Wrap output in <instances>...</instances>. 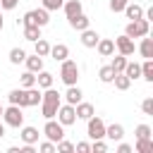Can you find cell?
<instances>
[{
	"instance_id": "obj_1",
	"label": "cell",
	"mask_w": 153,
	"mask_h": 153,
	"mask_svg": "<svg viewBox=\"0 0 153 153\" xmlns=\"http://www.w3.org/2000/svg\"><path fill=\"white\" fill-rule=\"evenodd\" d=\"M50 22V14H48V10L45 7H38V10H29V12H24V17L22 19H17V26L22 24V26H26V24H36V26H45Z\"/></svg>"
},
{
	"instance_id": "obj_2",
	"label": "cell",
	"mask_w": 153,
	"mask_h": 153,
	"mask_svg": "<svg viewBox=\"0 0 153 153\" xmlns=\"http://www.w3.org/2000/svg\"><path fill=\"white\" fill-rule=\"evenodd\" d=\"M60 79H62L65 86H74L79 81V65L74 60H69V57L62 60L60 62Z\"/></svg>"
},
{
	"instance_id": "obj_3",
	"label": "cell",
	"mask_w": 153,
	"mask_h": 153,
	"mask_svg": "<svg viewBox=\"0 0 153 153\" xmlns=\"http://www.w3.org/2000/svg\"><path fill=\"white\" fill-rule=\"evenodd\" d=\"M22 110H24V108L10 103V108L2 110V122H5V127H14V129H19V127L24 124V112H22Z\"/></svg>"
},
{
	"instance_id": "obj_4",
	"label": "cell",
	"mask_w": 153,
	"mask_h": 153,
	"mask_svg": "<svg viewBox=\"0 0 153 153\" xmlns=\"http://www.w3.org/2000/svg\"><path fill=\"white\" fill-rule=\"evenodd\" d=\"M86 136H88L91 141L105 139V122H103L98 115H91V117L86 120Z\"/></svg>"
},
{
	"instance_id": "obj_5",
	"label": "cell",
	"mask_w": 153,
	"mask_h": 153,
	"mask_svg": "<svg viewBox=\"0 0 153 153\" xmlns=\"http://www.w3.org/2000/svg\"><path fill=\"white\" fill-rule=\"evenodd\" d=\"M148 29H151V24H148V19H131L129 24H127V29H124V33L129 36V38H143V36H148Z\"/></svg>"
},
{
	"instance_id": "obj_6",
	"label": "cell",
	"mask_w": 153,
	"mask_h": 153,
	"mask_svg": "<svg viewBox=\"0 0 153 153\" xmlns=\"http://www.w3.org/2000/svg\"><path fill=\"white\" fill-rule=\"evenodd\" d=\"M43 136L48 139V141H53V143H57L60 139H65V127L53 117V120H45V124H43Z\"/></svg>"
},
{
	"instance_id": "obj_7",
	"label": "cell",
	"mask_w": 153,
	"mask_h": 153,
	"mask_svg": "<svg viewBox=\"0 0 153 153\" xmlns=\"http://www.w3.org/2000/svg\"><path fill=\"white\" fill-rule=\"evenodd\" d=\"M57 122L62 124V127H72L74 122H76V112H74V105H69V103H60V108H57Z\"/></svg>"
},
{
	"instance_id": "obj_8",
	"label": "cell",
	"mask_w": 153,
	"mask_h": 153,
	"mask_svg": "<svg viewBox=\"0 0 153 153\" xmlns=\"http://www.w3.org/2000/svg\"><path fill=\"white\" fill-rule=\"evenodd\" d=\"M115 50H117L120 55H124V57H129V55H134V53H136V45H134V38H129L127 33H122V36H117V38H115Z\"/></svg>"
},
{
	"instance_id": "obj_9",
	"label": "cell",
	"mask_w": 153,
	"mask_h": 153,
	"mask_svg": "<svg viewBox=\"0 0 153 153\" xmlns=\"http://www.w3.org/2000/svg\"><path fill=\"white\" fill-rule=\"evenodd\" d=\"M96 50H98L100 57H112V55H115V41H112V38H98Z\"/></svg>"
},
{
	"instance_id": "obj_10",
	"label": "cell",
	"mask_w": 153,
	"mask_h": 153,
	"mask_svg": "<svg viewBox=\"0 0 153 153\" xmlns=\"http://www.w3.org/2000/svg\"><path fill=\"white\" fill-rule=\"evenodd\" d=\"M7 100L12 103V105H19V108H26V88H12L10 93H7Z\"/></svg>"
},
{
	"instance_id": "obj_11",
	"label": "cell",
	"mask_w": 153,
	"mask_h": 153,
	"mask_svg": "<svg viewBox=\"0 0 153 153\" xmlns=\"http://www.w3.org/2000/svg\"><path fill=\"white\" fill-rule=\"evenodd\" d=\"M105 139H110V141H122V139H124V127H122L120 122L105 124Z\"/></svg>"
},
{
	"instance_id": "obj_12",
	"label": "cell",
	"mask_w": 153,
	"mask_h": 153,
	"mask_svg": "<svg viewBox=\"0 0 153 153\" xmlns=\"http://www.w3.org/2000/svg\"><path fill=\"white\" fill-rule=\"evenodd\" d=\"M62 12H65V17H67V19H69V17H76V14H81V12H84V5H81V0H65Z\"/></svg>"
},
{
	"instance_id": "obj_13",
	"label": "cell",
	"mask_w": 153,
	"mask_h": 153,
	"mask_svg": "<svg viewBox=\"0 0 153 153\" xmlns=\"http://www.w3.org/2000/svg\"><path fill=\"white\" fill-rule=\"evenodd\" d=\"M74 112H76V120H88L91 115H96V108H93L91 103H84V100H79V103L74 105Z\"/></svg>"
},
{
	"instance_id": "obj_14",
	"label": "cell",
	"mask_w": 153,
	"mask_h": 153,
	"mask_svg": "<svg viewBox=\"0 0 153 153\" xmlns=\"http://www.w3.org/2000/svg\"><path fill=\"white\" fill-rule=\"evenodd\" d=\"M67 22H69V26H72L74 31H84V29H88V26H91V19H88L84 12H81V14H76V17H69Z\"/></svg>"
},
{
	"instance_id": "obj_15",
	"label": "cell",
	"mask_w": 153,
	"mask_h": 153,
	"mask_svg": "<svg viewBox=\"0 0 153 153\" xmlns=\"http://www.w3.org/2000/svg\"><path fill=\"white\" fill-rule=\"evenodd\" d=\"M79 33H81V45H84V48H96V43H98V38H100V36H98L91 26H88V29H84V31H79Z\"/></svg>"
},
{
	"instance_id": "obj_16",
	"label": "cell",
	"mask_w": 153,
	"mask_h": 153,
	"mask_svg": "<svg viewBox=\"0 0 153 153\" xmlns=\"http://www.w3.org/2000/svg\"><path fill=\"white\" fill-rule=\"evenodd\" d=\"M55 62H62V60H67L69 57V48L65 45V43H57V45H50V53H48Z\"/></svg>"
},
{
	"instance_id": "obj_17",
	"label": "cell",
	"mask_w": 153,
	"mask_h": 153,
	"mask_svg": "<svg viewBox=\"0 0 153 153\" xmlns=\"http://www.w3.org/2000/svg\"><path fill=\"white\" fill-rule=\"evenodd\" d=\"M19 129H22V131H19V136H22V141H24V143H38V136H41V134H38V129H36V127H24V124H22Z\"/></svg>"
},
{
	"instance_id": "obj_18",
	"label": "cell",
	"mask_w": 153,
	"mask_h": 153,
	"mask_svg": "<svg viewBox=\"0 0 153 153\" xmlns=\"http://www.w3.org/2000/svg\"><path fill=\"white\" fill-rule=\"evenodd\" d=\"M24 65H26V69H29V72H33V74H36V72H41V69H43V57H41V55H36V53H33V55H26V57H24Z\"/></svg>"
},
{
	"instance_id": "obj_19",
	"label": "cell",
	"mask_w": 153,
	"mask_h": 153,
	"mask_svg": "<svg viewBox=\"0 0 153 153\" xmlns=\"http://www.w3.org/2000/svg\"><path fill=\"white\" fill-rule=\"evenodd\" d=\"M84 98V93H81V88L74 84V86H67V91H65V100L69 103V105H76L79 100Z\"/></svg>"
},
{
	"instance_id": "obj_20",
	"label": "cell",
	"mask_w": 153,
	"mask_h": 153,
	"mask_svg": "<svg viewBox=\"0 0 153 153\" xmlns=\"http://www.w3.org/2000/svg\"><path fill=\"white\" fill-rule=\"evenodd\" d=\"M124 14H127V19L131 22V19H141L143 17V7L141 5H136V2H127V7L122 10Z\"/></svg>"
},
{
	"instance_id": "obj_21",
	"label": "cell",
	"mask_w": 153,
	"mask_h": 153,
	"mask_svg": "<svg viewBox=\"0 0 153 153\" xmlns=\"http://www.w3.org/2000/svg\"><path fill=\"white\" fill-rule=\"evenodd\" d=\"M53 74L50 72H45V69H41V72H36V86L38 88H50L53 86Z\"/></svg>"
},
{
	"instance_id": "obj_22",
	"label": "cell",
	"mask_w": 153,
	"mask_h": 153,
	"mask_svg": "<svg viewBox=\"0 0 153 153\" xmlns=\"http://www.w3.org/2000/svg\"><path fill=\"white\" fill-rule=\"evenodd\" d=\"M41 88L38 86H31L26 88V108H33V105H41Z\"/></svg>"
},
{
	"instance_id": "obj_23",
	"label": "cell",
	"mask_w": 153,
	"mask_h": 153,
	"mask_svg": "<svg viewBox=\"0 0 153 153\" xmlns=\"http://www.w3.org/2000/svg\"><path fill=\"white\" fill-rule=\"evenodd\" d=\"M22 33H24V38L26 41H38L41 38V26H36V24H26V26H22Z\"/></svg>"
},
{
	"instance_id": "obj_24",
	"label": "cell",
	"mask_w": 153,
	"mask_h": 153,
	"mask_svg": "<svg viewBox=\"0 0 153 153\" xmlns=\"http://www.w3.org/2000/svg\"><path fill=\"white\" fill-rule=\"evenodd\" d=\"M136 50L141 53V57H143V60H146V57H153V38H148V36H143Z\"/></svg>"
},
{
	"instance_id": "obj_25",
	"label": "cell",
	"mask_w": 153,
	"mask_h": 153,
	"mask_svg": "<svg viewBox=\"0 0 153 153\" xmlns=\"http://www.w3.org/2000/svg\"><path fill=\"white\" fill-rule=\"evenodd\" d=\"M57 108H60V103H48V100H41V115H43L45 120H53V117L57 115Z\"/></svg>"
},
{
	"instance_id": "obj_26",
	"label": "cell",
	"mask_w": 153,
	"mask_h": 153,
	"mask_svg": "<svg viewBox=\"0 0 153 153\" xmlns=\"http://www.w3.org/2000/svg\"><path fill=\"white\" fill-rule=\"evenodd\" d=\"M112 84H115V88H117V91H127V88L131 86V79H129L124 72H117V74H115V79H112Z\"/></svg>"
},
{
	"instance_id": "obj_27",
	"label": "cell",
	"mask_w": 153,
	"mask_h": 153,
	"mask_svg": "<svg viewBox=\"0 0 153 153\" xmlns=\"http://www.w3.org/2000/svg\"><path fill=\"white\" fill-rule=\"evenodd\" d=\"M124 74L131 79V81H136V79H141V65L139 62H129L127 60V67H124Z\"/></svg>"
},
{
	"instance_id": "obj_28",
	"label": "cell",
	"mask_w": 153,
	"mask_h": 153,
	"mask_svg": "<svg viewBox=\"0 0 153 153\" xmlns=\"http://www.w3.org/2000/svg\"><path fill=\"white\" fill-rule=\"evenodd\" d=\"M33 53H36V55H41V57H48V53H50V43H48L45 38L33 41Z\"/></svg>"
},
{
	"instance_id": "obj_29",
	"label": "cell",
	"mask_w": 153,
	"mask_h": 153,
	"mask_svg": "<svg viewBox=\"0 0 153 153\" xmlns=\"http://www.w3.org/2000/svg\"><path fill=\"white\" fill-rule=\"evenodd\" d=\"M141 79L153 81V57H146V60L141 62Z\"/></svg>"
},
{
	"instance_id": "obj_30",
	"label": "cell",
	"mask_w": 153,
	"mask_h": 153,
	"mask_svg": "<svg viewBox=\"0 0 153 153\" xmlns=\"http://www.w3.org/2000/svg\"><path fill=\"white\" fill-rule=\"evenodd\" d=\"M98 79H100L103 84H112V79H115V72H112V67H110V65L100 67V69H98Z\"/></svg>"
},
{
	"instance_id": "obj_31",
	"label": "cell",
	"mask_w": 153,
	"mask_h": 153,
	"mask_svg": "<svg viewBox=\"0 0 153 153\" xmlns=\"http://www.w3.org/2000/svg\"><path fill=\"white\" fill-rule=\"evenodd\" d=\"M41 100H48V103H62V96L50 86V88H43V96H41Z\"/></svg>"
},
{
	"instance_id": "obj_32",
	"label": "cell",
	"mask_w": 153,
	"mask_h": 153,
	"mask_svg": "<svg viewBox=\"0 0 153 153\" xmlns=\"http://www.w3.org/2000/svg\"><path fill=\"white\" fill-rule=\"evenodd\" d=\"M134 151H136V153H151V151H153V139H136Z\"/></svg>"
},
{
	"instance_id": "obj_33",
	"label": "cell",
	"mask_w": 153,
	"mask_h": 153,
	"mask_svg": "<svg viewBox=\"0 0 153 153\" xmlns=\"http://www.w3.org/2000/svg\"><path fill=\"white\" fill-rule=\"evenodd\" d=\"M110 67H112V72H115V74H117V72H124V67H127V57L117 53V55L112 57V62H110Z\"/></svg>"
},
{
	"instance_id": "obj_34",
	"label": "cell",
	"mask_w": 153,
	"mask_h": 153,
	"mask_svg": "<svg viewBox=\"0 0 153 153\" xmlns=\"http://www.w3.org/2000/svg\"><path fill=\"white\" fill-rule=\"evenodd\" d=\"M19 86H22V88H31V86H36V74L26 69V72L22 74V79H19Z\"/></svg>"
},
{
	"instance_id": "obj_35",
	"label": "cell",
	"mask_w": 153,
	"mask_h": 153,
	"mask_svg": "<svg viewBox=\"0 0 153 153\" xmlns=\"http://www.w3.org/2000/svg\"><path fill=\"white\" fill-rule=\"evenodd\" d=\"M24 57H26V50H22V48H12L10 50V62L12 65H22Z\"/></svg>"
},
{
	"instance_id": "obj_36",
	"label": "cell",
	"mask_w": 153,
	"mask_h": 153,
	"mask_svg": "<svg viewBox=\"0 0 153 153\" xmlns=\"http://www.w3.org/2000/svg\"><path fill=\"white\" fill-rule=\"evenodd\" d=\"M151 134H153V129H151L148 124H139V127L134 129V136H136V139H151Z\"/></svg>"
},
{
	"instance_id": "obj_37",
	"label": "cell",
	"mask_w": 153,
	"mask_h": 153,
	"mask_svg": "<svg viewBox=\"0 0 153 153\" xmlns=\"http://www.w3.org/2000/svg\"><path fill=\"white\" fill-rule=\"evenodd\" d=\"M55 151H60V153H72V151H74V143H72V141L60 139V141L55 143Z\"/></svg>"
},
{
	"instance_id": "obj_38",
	"label": "cell",
	"mask_w": 153,
	"mask_h": 153,
	"mask_svg": "<svg viewBox=\"0 0 153 153\" xmlns=\"http://www.w3.org/2000/svg\"><path fill=\"white\" fill-rule=\"evenodd\" d=\"M108 151V143L103 141V139H96L93 143H91V153H105Z\"/></svg>"
},
{
	"instance_id": "obj_39",
	"label": "cell",
	"mask_w": 153,
	"mask_h": 153,
	"mask_svg": "<svg viewBox=\"0 0 153 153\" xmlns=\"http://www.w3.org/2000/svg\"><path fill=\"white\" fill-rule=\"evenodd\" d=\"M62 5H65V0H43V7H45L48 12H53V10H62Z\"/></svg>"
},
{
	"instance_id": "obj_40",
	"label": "cell",
	"mask_w": 153,
	"mask_h": 153,
	"mask_svg": "<svg viewBox=\"0 0 153 153\" xmlns=\"http://www.w3.org/2000/svg\"><path fill=\"white\" fill-rule=\"evenodd\" d=\"M127 2H129V0H110V2H108V7H110L112 12H122V10L127 7Z\"/></svg>"
},
{
	"instance_id": "obj_41",
	"label": "cell",
	"mask_w": 153,
	"mask_h": 153,
	"mask_svg": "<svg viewBox=\"0 0 153 153\" xmlns=\"http://www.w3.org/2000/svg\"><path fill=\"white\" fill-rule=\"evenodd\" d=\"M141 110H143V115H153V98H143Z\"/></svg>"
},
{
	"instance_id": "obj_42",
	"label": "cell",
	"mask_w": 153,
	"mask_h": 153,
	"mask_svg": "<svg viewBox=\"0 0 153 153\" xmlns=\"http://www.w3.org/2000/svg\"><path fill=\"white\" fill-rule=\"evenodd\" d=\"M38 151H41V153H55V143L45 139V141H43V143L38 146Z\"/></svg>"
},
{
	"instance_id": "obj_43",
	"label": "cell",
	"mask_w": 153,
	"mask_h": 153,
	"mask_svg": "<svg viewBox=\"0 0 153 153\" xmlns=\"http://www.w3.org/2000/svg\"><path fill=\"white\" fill-rule=\"evenodd\" d=\"M74 151H79V153H91V143H88V141H79V143L74 146Z\"/></svg>"
},
{
	"instance_id": "obj_44",
	"label": "cell",
	"mask_w": 153,
	"mask_h": 153,
	"mask_svg": "<svg viewBox=\"0 0 153 153\" xmlns=\"http://www.w3.org/2000/svg\"><path fill=\"white\" fill-rule=\"evenodd\" d=\"M19 5V0H0V10H14Z\"/></svg>"
},
{
	"instance_id": "obj_45",
	"label": "cell",
	"mask_w": 153,
	"mask_h": 153,
	"mask_svg": "<svg viewBox=\"0 0 153 153\" xmlns=\"http://www.w3.org/2000/svg\"><path fill=\"white\" fill-rule=\"evenodd\" d=\"M131 151H134V148H131L129 143H122V141H120V146H117V153H131Z\"/></svg>"
},
{
	"instance_id": "obj_46",
	"label": "cell",
	"mask_w": 153,
	"mask_h": 153,
	"mask_svg": "<svg viewBox=\"0 0 153 153\" xmlns=\"http://www.w3.org/2000/svg\"><path fill=\"white\" fill-rule=\"evenodd\" d=\"M5 136V122H0V139Z\"/></svg>"
},
{
	"instance_id": "obj_47",
	"label": "cell",
	"mask_w": 153,
	"mask_h": 153,
	"mask_svg": "<svg viewBox=\"0 0 153 153\" xmlns=\"http://www.w3.org/2000/svg\"><path fill=\"white\" fill-rule=\"evenodd\" d=\"M2 26H5V19H2V12H0V31H2Z\"/></svg>"
},
{
	"instance_id": "obj_48",
	"label": "cell",
	"mask_w": 153,
	"mask_h": 153,
	"mask_svg": "<svg viewBox=\"0 0 153 153\" xmlns=\"http://www.w3.org/2000/svg\"><path fill=\"white\" fill-rule=\"evenodd\" d=\"M2 110H5V105H2V103H0V117H2Z\"/></svg>"
}]
</instances>
